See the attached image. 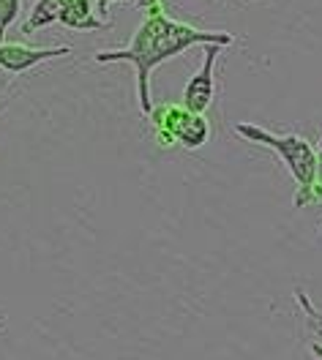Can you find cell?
Listing matches in <instances>:
<instances>
[{
    "label": "cell",
    "mask_w": 322,
    "mask_h": 360,
    "mask_svg": "<svg viewBox=\"0 0 322 360\" xmlns=\"http://www.w3.org/2000/svg\"><path fill=\"white\" fill-rule=\"evenodd\" d=\"M69 46H46V49H41V46L17 44V41H3L0 44V68L11 77H20L33 66H41V63L55 60V58H69Z\"/></svg>",
    "instance_id": "cell-4"
},
{
    "label": "cell",
    "mask_w": 322,
    "mask_h": 360,
    "mask_svg": "<svg viewBox=\"0 0 322 360\" xmlns=\"http://www.w3.org/2000/svg\"><path fill=\"white\" fill-rule=\"evenodd\" d=\"M235 36L227 30H200L186 22H178L172 17H167L161 11V6H153L145 11V20L134 30L131 41L123 49H104L96 52L93 60L96 63H131L134 77H137V101L139 112H153V101H150V74L161 63L183 55L191 46H230Z\"/></svg>",
    "instance_id": "cell-1"
},
{
    "label": "cell",
    "mask_w": 322,
    "mask_h": 360,
    "mask_svg": "<svg viewBox=\"0 0 322 360\" xmlns=\"http://www.w3.org/2000/svg\"><path fill=\"white\" fill-rule=\"evenodd\" d=\"M207 136H210V123L205 120V115L188 112V117L183 120V126L178 129L175 142L183 145L186 150H200V148L207 142Z\"/></svg>",
    "instance_id": "cell-8"
},
{
    "label": "cell",
    "mask_w": 322,
    "mask_h": 360,
    "mask_svg": "<svg viewBox=\"0 0 322 360\" xmlns=\"http://www.w3.org/2000/svg\"><path fill=\"white\" fill-rule=\"evenodd\" d=\"M309 349H311V355H314V358L322 360V344L320 341H311V347H309Z\"/></svg>",
    "instance_id": "cell-13"
},
{
    "label": "cell",
    "mask_w": 322,
    "mask_h": 360,
    "mask_svg": "<svg viewBox=\"0 0 322 360\" xmlns=\"http://www.w3.org/2000/svg\"><path fill=\"white\" fill-rule=\"evenodd\" d=\"M60 6H63V0H36L33 11L22 22L25 36H33L36 30H44L49 25L60 22Z\"/></svg>",
    "instance_id": "cell-7"
},
{
    "label": "cell",
    "mask_w": 322,
    "mask_h": 360,
    "mask_svg": "<svg viewBox=\"0 0 322 360\" xmlns=\"http://www.w3.org/2000/svg\"><path fill=\"white\" fill-rule=\"evenodd\" d=\"M295 300H298V306L303 309V314H306V322H309L314 330H322V311L311 303V297L303 292V290H295Z\"/></svg>",
    "instance_id": "cell-10"
},
{
    "label": "cell",
    "mask_w": 322,
    "mask_h": 360,
    "mask_svg": "<svg viewBox=\"0 0 322 360\" xmlns=\"http://www.w3.org/2000/svg\"><path fill=\"white\" fill-rule=\"evenodd\" d=\"M96 3H98V6H96V8H98V14H104L110 3H120V0H96Z\"/></svg>",
    "instance_id": "cell-14"
},
{
    "label": "cell",
    "mask_w": 322,
    "mask_h": 360,
    "mask_svg": "<svg viewBox=\"0 0 322 360\" xmlns=\"http://www.w3.org/2000/svg\"><path fill=\"white\" fill-rule=\"evenodd\" d=\"M137 6L142 11H148V8H153V6H161V0H137Z\"/></svg>",
    "instance_id": "cell-12"
},
{
    "label": "cell",
    "mask_w": 322,
    "mask_h": 360,
    "mask_svg": "<svg viewBox=\"0 0 322 360\" xmlns=\"http://www.w3.org/2000/svg\"><path fill=\"white\" fill-rule=\"evenodd\" d=\"M314 202H322V164L317 167V180H314Z\"/></svg>",
    "instance_id": "cell-11"
},
{
    "label": "cell",
    "mask_w": 322,
    "mask_h": 360,
    "mask_svg": "<svg viewBox=\"0 0 322 360\" xmlns=\"http://www.w3.org/2000/svg\"><path fill=\"white\" fill-rule=\"evenodd\" d=\"M224 46H205V60L197 68V74H191V79L183 88V104L191 115H205L213 107L216 98V60L221 55Z\"/></svg>",
    "instance_id": "cell-3"
},
{
    "label": "cell",
    "mask_w": 322,
    "mask_h": 360,
    "mask_svg": "<svg viewBox=\"0 0 322 360\" xmlns=\"http://www.w3.org/2000/svg\"><path fill=\"white\" fill-rule=\"evenodd\" d=\"M0 322H3V319H0Z\"/></svg>",
    "instance_id": "cell-17"
},
{
    "label": "cell",
    "mask_w": 322,
    "mask_h": 360,
    "mask_svg": "<svg viewBox=\"0 0 322 360\" xmlns=\"http://www.w3.org/2000/svg\"><path fill=\"white\" fill-rule=\"evenodd\" d=\"M235 134H240L252 145L273 150L284 161V167L290 169V175L298 186L295 207H309L314 202V180H317L320 161H317V150L311 148L309 139H303L298 134H273V131L254 126V123H235Z\"/></svg>",
    "instance_id": "cell-2"
},
{
    "label": "cell",
    "mask_w": 322,
    "mask_h": 360,
    "mask_svg": "<svg viewBox=\"0 0 322 360\" xmlns=\"http://www.w3.org/2000/svg\"><path fill=\"white\" fill-rule=\"evenodd\" d=\"M320 232H322V224H320Z\"/></svg>",
    "instance_id": "cell-16"
},
{
    "label": "cell",
    "mask_w": 322,
    "mask_h": 360,
    "mask_svg": "<svg viewBox=\"0 0 322 360\" xmlns=\"http://www.w3.org/2000/svg\"><path fill=\"white\" fill-rule=\"evenodd\" d=\"M60 25L71 30H110L112 22L98 17V8L93 0H63L60 6Z\"/></svg>",
    "instance_id": "cell-5"
},
{
    "label": "cell",
    "mask_w": 322,
    "mask_h": 360,
    "mask_svg": "<svg viewBox=\"0 0 322 360\" xmlns=\"http://www.w3.org/2000/svg\"><path fill=\"white\" fill-rule=\"evenodd\" d=\"M186 117H188V110H186L183 104H161V107H153L150 120H153L156 136H159V142L164 148L167 145H175L178 129L183 126Z\"/></svg>",
    "instance_id": "cell-6"
},
{
    "label": "cell",
    "mask_w": 322,
    "mask_h": 360,
    "mask_svg": "<svg viewBox=\"0 0 322 360\" xmlns=\"http://www.w3.org/2000/svg\"><path fill=\"white\" fill-rule=\"evenodd\" d=\"M22 0H0V44L6 41V30L20 20Z\"/></svg>",
    "instance_id": "cell-9"
},
{
    "label": "cell",
    "mask_w": 322,
    "mask_h": 360,
    "mask_svg": "<svg viewBox=\"0 0 322 360\" xmlns=\"http://www.w3.org/2000/svg\"><path fill=\"white\" fill-rule=\"evenodd\" d=\"M317 161L322 164V139H320V148H317Z\"/></svg>",
    "instance_id": "cell-15"
}]
</instances>
